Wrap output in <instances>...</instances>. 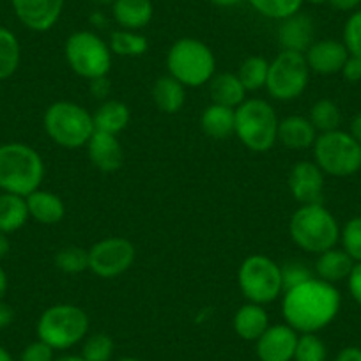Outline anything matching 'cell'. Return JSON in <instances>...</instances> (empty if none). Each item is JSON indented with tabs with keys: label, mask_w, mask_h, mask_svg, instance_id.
<instances>
[{
	"label": "cell",
	"mask_w": 361,
	"mask_h": 361,
	"mask_svg": "<svg viewBox=\"0 0 361 361\" xmlns=\"http://www.w3.org/2000/svg\"><path fill=\"white\" fill-rule=\"evenodd\" d=\"M340 303L342 298L338 289L315 276L301 286L283 290V319L298 333H317L335 321Z\"/></svg>",
	"instance_id": "1"
},
{
	"label": "cell",
	"mask_w": 361,
	"mask_h": 361,
	"mask_svg": "<svg viewBox=\"0 0 361 361\" xmlns=\"http://www.w3.org/2000/svg\"><path fill=\"white\" fill-rule=\"evenodd\" d=\"M44 177L43 158L30 145L11 144L0 145V190L29 197L39 190Z\"/></svg>",
	"instance_id": "2"
},
{
	"label": "cell",
	"mask_w": 361,
	"mask_h": 361,
	"mask_svg": "<svg viewBox=\"0 0 361 361\" xmlns=\"http://www.w3.org/2000/svg\"><path fill=\"white\" fill-rule=\"evenodd\" d=\"M289 234L294 245L319 255L335 248L340 239V227L322 204H305L290 218Z\"/></svg>",
	"instance_id": "3"
},
{
	"label": "cell",
	"mask_w": 361,
	"mask_h": 361,
	"mask_svg": "<svg viewBox=\"0 0 361 361\" xmlns=\"http://www.w3.org/2000/svg\"><path fill=\"white\" fill-rule=\"evenodd\" d=\"M166 68L169 75L185 87H202L214 76L216 59L204 41L183 37L170 47L166 54Z\"/></svg>",
	"instance_id": "4"
},
{
	"label": "cell",
	"mask_w": 361,
	"mask_h": 361,
	"mask_svg": "<svg viewBox=\"0 0 361 361\" xmlns=\"http://www.w3.org/2000/svg\"><path fill=\"white\" fill-rule=\"evenodd\" d=\"M279 116L266 99H245L235 109L234 135L253 152L269 151L279 140Z\"/></svg>",
	"instance_id": "5"
},
{
	"label": "cell",
	"mask_w": 361,
	"mask_h": 361,
	"mask_svg": "<svg viewBox=\"0 0 361 361\" xmlns=\"http://www.w3.org/2000/svg\"><path fill=\"white\" fill-rule=\"evenodd\" d=\"M43 123L51 142L66 149L83 147L96 131L92 114L73 102H57L48 106Z\"/></svg>",
	"instance_id": "6"
},
{
	"label": "cell",
	"mask_w": 361,
	"mask_h": 361,
	"mask_svg": "<svg viewBox=\"0 0 361 361\" xmlns=\"http://www.w3.org/2000/svg\"><path fill=\"white\" fill-rule=\"evenodd\" d=\"M89 315L71 303H59L47 308L37 321V336L54 350H64L85 338Z\"/></svg>",
	"instance_id": "7"
},
{
	"label": "cell",
	"mask_w": 361,
	"mask_h": 361,
	"mask_svg": "<svg viewBox=\"0 0 361 361\" xmlns=\"http://www.w3.org/2000/svg\"><path fill=\"white\" fill-rule=\"evenodd\" d=\"M238 283L250 303H273L283 293L282 266L260 253L250 255L239 266Z\"/></svg>",
	"instance_id": "8"
},
{
	"label": "cell",
	"mask_w": 361,
	"mask_h": 361,
	"mask_svg": "<svg viewBox=\"0 0 361 361\" xmlns=\"http://www.w3.org/2000/svg\"><path fill=\"white\" fill-rule=\"evenodd\" d=\"M64 55L69 68L85 80H96L109 75L112 68V50L96 32L78 30L66 39Z\"/></svg>",
	"instance_id": "9"
},
{
	"label": "cell",
	"mask_w": 361,
	"mask_h": 361,
	"mask_svg": "<svg viewBox=\"0 0 361 361\" xmlns=\"http://www.w3.org/2000/svg\"><path fill=\"white\" fill-rule=\"evenodd\" d=\"M314 158L328 176L347 177L361 169V144L347 131L319 133L314 144Z\"/></svg>",
	"instance_id": "10"
},
{
	"label": "cell",
	"mask_w": 361,
	"mask_h": 361,
	"mask_svg": "<svg viewBox=\"0 0 361 361\" xmlns=\"http://www.w3.org/2000/svg\"><path fill=\"white\" fill-rule=\"evenodd\" d=\"M310 78L305 54L282 50L269 62L266 89L271 98L279 102H293L305 92Z\"/></svg>",
	"instance_id": "11"
},
{
	"label": "cell",
	"mask_w": 361,
	"mask_h": 361,
	"mask_svg": "<svg viewBox=\"0 0 361 361\" xmlns=\"http://www.w3.org/2000/svg\"><path fill=\"white\" fill-rule=\"evenodd\" d=\"M135 246L126 238H105L89 248V271L99 279H116L133 266Z\"/></svg>",
	"instance_id": "12"
},
{
	"label": "cell",
	"mask_w": 361,
	"mask_h": 361,
	"mask_svg": "<svg viewBox=\"0 0 361 361\" xmlns=\"http://www.w3.org/2000/svg\"><path fill=\"white\" fill-rule=\"evenodd\" d=\"M289 190L301 206L322 204L324 172L319 169L315 161L294 163L289 172Z\"/></svg>",
	"instance_id": "13"
},
{
	"label": "cell",
	"mask_w": 361,
	"mask_h": 361,
	"mask_svg": "<svg viewBox=\"0 0 361 361\" xmlns=\"http://www.w3.org/2000/svg\"><path fill=\"white\" fill-rule=\"evenodd\" d=\"M15 15L27 29L47 32L59 22L64 0H11Z\"/></svg>",
	"instance_id": "14"
},
{
	"label": "cell",
	"mask_w": 361,
	"mask_h": 361,
	"mask_svg": "<svg viewBox=\"0 0 361 361\" xmlns=\"http://www.w3.org/2000/svg\"><path fill=\"white\" fill-rule=\"evenodd\" d=\"M298 336L289 324L269 326L257 340V356L260 361H293Z\"/></svg>",
	"instance_id": "15"
},
{
	"label": "cell",
	"mask_w": 361,
	"mask_h": 361,
	"mask_svg": "<svg viewBox=\"0 0 361 361\" xmlns=\"http://www.w3.org/2000/svg\"><path fill=\"white\" fill-rule=\"evenodd\" d=\"M87 156L90 163L99 172L112 173L123 166L124 163V149L121 145L117 135L94 131V135L87 142Z\"/></svg>",
	"instance_id": "16"
},
{
	"label": "cell",
	"mask_w": 361,
	"mask_h": 361,
	"mask_svg": "<svg viewBox=\"0 0 361 361\" xmlns=\"http://www.w3.org/2000/svg\"><path fill=\"white\" fill-rule=\"evenodd\" d=\"M347 57H349V51H347L345 44L335 39L314 41V44L305 54L308 69L317 73V75L340 73Z\"/></svg>",
	"instance_id": "17"
},
{
	"label": "cell",
	"mask_w": 361,
	"mask_h": 361,
	"mask_svg": "<svg viewBox=\"0 0 361 361\" xmlns=\"http://www.w3.org/2000/svg\"><path fill=\"white\" fill-rule=\"evenodd\" d=\"M314 41L315 27L310 16L296 13V15L282 20V25L279 27V43L282 50L307 54Z\"/></svg>",
	"instance_id": "18"
},
{
	"label": "cell",
	"mask_w": 361,
	"mask_h": 361,
	"mask_svg": "<svg viewBox=\"0 0 361 361\" xmlns=\"http://www.w3.org/2000/svg\"><path fill=\"white\" fill-rule=\"evenodd\" d=\"M112 15L117 25L124 30H140L152 20L154 8L151 0H116Z\"/></svg>",
	"instance_id": "19"
},
{
	"label": "cell",
	"mask_w": 361,
	"mask_h": 361,
	"mask_svg": "<svg viewBox=\"0 0 361 361\" xmlns=\"http://www.w3.org/2000/svg\"><path fill=\"white\" fill-rule=\"evenodd\" d=\"M317 130L310 123L308 117L289 116L280 121L279 124V140L289 149H308L314 147Z\"/></svg>",
	"instance_id": "20"
},
{
	"label": "cell",
	"mask_w": 361,
	"mask_h": 361,
	"mask_svg": "<svg viewBox=\"0 0 361 361\" xmlns=\"http://www.w3.org/2000/svg\"><path fill=\"white\" fill-rule=\"evenodd\" d=\"M269 328V315H267L264 305L246 303L235 312L234 315V331L238 336L248 342H257L262 333Z\"/></svg>",
	"instance_id": "21"
},
{
	"label": "cell",
	"mask_w": 361,
	"mask_h": 361,
	"mask_svg": "<svg viewBox=\"0 0 361 361\" xmlns=\"http://www.w3.org/2000/svg\"><path fill=\"white\" fill-rule=\"evenodd\" d=\"M354 264L356 262L343 250L331 248L319 253L317 260H315L314 273L319 280H324V282L335 286L336 282L349 279Z\"/></svg>",
	"instance_id": "22"
},
{
	"label": "cell",
	"mask_w": 361,
	"mask_h": 361,
	"mask_svg": "<svg viewBox=\"0 0 361 361\" xmlns=\"http://www.w3.org/2000/svg\"><path fill=\"white\" fill-rule=\"evenodd\" d=\"M25 200L29 207V216H32L39 224L55 225L66 216V206L61 197L47 190H36L29 197H25Z\"/></svg>",
	"instance_id": "23"
},
{
	"label": "cell",
	"mask_w": 361,
	"mask_h": 361,
	"mask_svg": "<svg viewBox=\"0 0 361 361\" xmlns=\"http://www.w3.org/2000/svg\"><path fill=\"white\" fill-rule=\"evenodd\" d=\"M246 92L238 73H220L209 80V96L216 105L238 109L246 99Z\"/></svg>",
	"instance_id": "24"
},
{
	"label": "cell",
	"mask_w": 361,
	"mask_h": 361,
	"mask_svg": "<svg viewBox=\"0 0 361 361\" xmlns=\"http://www.w3.org/2000/svg\"><path fill=\"white\" fill-rule=\"evenodd\" d=\"M200 128L207 137L214 140H225L232 137L235 130V109L211 103L200 116Z\"/></svg>",
	"instance_id": "25"
},
{
	"label": "cell",
	"mask_w": 361,
	"mask_h": 361,
	"mask_svg": "<svg viewBox=\"0 0 361 361\" xmlns=\"http://www.w3.org/2000/svg\"><path fill=\"white\" fill-rule=\"evenodd\" d=\"M130 119V109H128L126 103L119 102V99H109V102L102 103L92 114L94 130L110 135H119L121 131L126 130Z\"/></svg>",
	"instance_id": "26"
},
{
	"label": "cell",
	"mask_w": 361,
	"mask_h": 361,
	"mask_svg": "<svg viewBox=\"0 0 361 361\" xmlns=\"http://www.w3.org/2000/svg\"><path fill=\"white\" fill-rule=\"evenodd\" d=\"M152 102L163 114H177L186 102V87L173 76H159L152 85Z\"/></svg>",
	"instance_id": "27"
},
{
	"label": "cell",
	"mask_w": 361,
	"mask_h": 361,
	"mask_svg": "<svg viewBox=\"0 0 361 361\" xmlns=\"http://www.w3.org/2000/svg\"><path fill=\"white\" fill-rule=\"evenodd\" d=\"M29 220V207H27L25 197L15 195V193H2L0 195V232L9 234Z\"/></svg>",
	"instance_id": "28"
},
{
	"label": "cell",
	"mask_w": 361,
	"mask_h": 361,
	"mask_svg": "<svg viewBox=\"0 0 361 361\" xmlns=\"http://www.w3.org/2000/svg\"><path fill=\"white\" fill-rule=\"evenodd\" d=\"M112 54L121 57H140L147 51L149 41L144 34H138L137 30H114L110 34L109 43Z\"/></svg>",
	"instance_id": "29"
},
{
	"label": "cell",
	"mask_w": 361,
	"mask_h": 361,
	"mask_svg": "<svg viewBox=\"0 0 361 361\" xmlns=\"http://www.w3.org/2000/svg\"><path fill=\"white\" fill-rule=\"evenodd\" d=\"M20 43L15 34L6 27H0V80H6L16 73L20 66Z\"/></svg>",
	"instance_id": "30"
},
{
	"label": "cell",
	"mask_w": 361,
	"mask_h": 361,
	"mask_svg": "<svg viewBox=\"0 0 361 361\" xmlns=\"http://www.w3.org/2000/svg\"><path fill=\"white\" fill-rule=\"evenodd\" d=\"M310 123L317 130V133H328V131L338 130L342 123V114L338 105L331 99H319L310 109Z\"/></svg>",
	"instance_id": "31"
},
{
	"label": "cell",
	"mask_w": 361,
	"mask_h": 361,
	"mask_svg": "<svg viewBox=\"0 0 361 361\" xmlns=\"http://www.w3.org/2000/svg\"><path fill=\"white\" fill-rule=\"evenodd\" d=\"M267 71H269V61L260 55H252L239 66L238 76L246 90H259L266 87Z\"/></svg>",
	"instance_id": "32"
},
{
	"label": "cell",
	"mask_w": 361,
	"mask_h": 361,
	"mask_svg": "<svg viewBox=\"0 0 361 361\" xmlns=\"http://www.w3.org/2000/svg\"><path fill=\"white\" fill-rule=\"evenodd\" d=\"M259 15L271 20H286L300 13L303 0H248Z\"/></svg>",
	"instance_id": "33"
},
{
	"label": "cell",
	"mask_w": 361,
	"mask_h": 361,
	"mask_svg": "<svg viewBox=\"0 0 361 361\" xmlns=\"http://www.w3.org/2000/svg\"><path fill=\"white\" fill-rule=\"evenodd\" d=\"M55 266L66 275H78L89 269V250L80 246H64L55 255Z\"/></svg>",
	"instance_id": "34"
},
{
	"label": "cell",
	"mask_w": 361,
	"mask_h": 361,
	"mask_svg": "<svg viewBox=\"0 0 361 361\" xmlns=\"http://www.w3.org/2000/svg\"><path fill=\"white\" fill-rule=\"evenodd\" d=\"M328 349L326 343L315 333H301L298 336L294 361H326Z\"/></svg>",
	"instance_id": "35"
},
{
	"label": "cell",
	"mask_w": 361,
	"mask_h": 361,
	"mask_svg": "<svg viewBox=\"0 0 361 361\" xmlns=\"http://www.w3.org/2000/svg\"><path fill=\"white\" fill-rule=\"evenodd\" d=\"M114 354V340L106 333H94L85 340L82 357L85 361H110Z\"/></svg>",
	"instance_id": "36"
},
{
	"label": "cell",
	"mask_w": 361,
	"mask_h": 361,
	"mask_svg": "<svg viewBox=\"0 0 361 361\" xmlns=\"http://www.w3.org/2000/svg\"><path fill=\"white\" fill-rule=\"evenodd\" d=\"M340 239H342L343 252H345L354 262H361V216L350 218V220L343 225L342 232H340Z\"/></svg>",
	"instance_id": "37"
},
{
	"label": "cell",
	"mask_w": 361,
	"mask_h": 361,
	"mask_svg": "<svg viewBox=\"0 0 361 361\" xmlns=\"http://www.w3.org/2000/svg\"><path fill=\"white\" fill-rule=\"evenodd\" d=\"M282 279L283 290H287L290 287L301 286V283L315 279V273L312 269H308L307 264L300 262V260H294V262H287L282 266Z\"/></svg>",
	"instance_id": "38"
},
{
	"label": "cell",
	"mask_w": 361,
	"mask_h": 361,
	"mask_svg": "<svg viewBox=\"0 0 361 361\" xmlns=\"http://www.w3.org/2000/svg\"><path fill=\"white\" fill-rule=\"evenodd\" d=\"M343 44L349 55L361 59V9L353 13L343 27Z\"/></svg>",
	"instance_id": "39"
},
{
	"label": "cell",
	"mask_w": 361,
	"mask_h": 361,
	"mask_svg": "<svg viewBox=\"0 0 361 361\" xmlns=\"http://www.w3.org/2000/svg\"><path fill=\"white\" fill-rule=\"evenodd\" d=\"M54 349H51L48 343H44L43 340H37V342L29 343V345L23 349L20 361H54Z\"/></svg>",
	"instance_id": "40"
},
{
	"label": "cell",
	"mask_w": 361,
	"mask_h": 361,
	"mask_svg": "<svg viewBox=\"0 0 361 361\" xmlns=\"http://www.w3.org/2000/svg\"><path fill=\"white\" fill-rule=\"evenodd\" d=\"M340 73H342L343 78H345L349 83L361 82V59L354 57V55H349Z\"/></svg>",
	"instance_id": "41"
},
{
	"label": "cell",
	"mask_w": 361,
	"mask_h": 361,
	"mask_svg": "<svg viewBox=\"0 0 361 361\" xmlns=\"http://www.w3.org/2000/svg\"><path fill=\"white\" fill-rule=\"evenodd\" d=\"M347 282H349L350 296H353V300L361 307V262L354 264V267H353V271H350V275H349V279H347Z\"/></svg>",
	"instance_id": "42"
},
{
	"label": "cell",
	"mask_w": 361,
	"mask_h": 361,
	"mask_svg": "<svg viewBox=\"0 0 361 361\" xmlns=\"http://www.w3.org/2000/svg\"><path fill=\"white\" fill-rule=\"evenodd\" d=\"M89 89H90V94L94 96V98L103 99V98H106V96H109L110 82L106 80V76H102V78H96V80H90Z\"/></svg>",
	"instance_id": "43"
},
{
	"label": "cell",
	"mask_w": 361,
	"mask_h": 361,
	"mask_svg": "<svg viewBox=\"0 0 361 361\" xmlns=\"http://www.w3.org/2000/svg\"><path fill=\"white\" fill-rule=\"evenodd\" d=\"M13 319H15V310L11 308V305L0 301V329L8 328Z\"/></svg>",
	"instance_id": "44"
},
{
	"label": "cell",
	"mask_w": 361,
	"mask_h": 361,
	"mask_svg": "<svg viewBox=\"0 0 361 361\" xmlns=\"http://www.w3.org/2000/svg\"><path fill=\"white\" fill-rule=\"evenodd\" d=\"M335 361H361V349L360 347H345L340 350Z\"/></svg>",
	"instance_id": "45"
},
{
	"label": "cell",
	"mask_w": 361,
	"mask_h": 361,
	"mask_svg": "<svg viewBox=\"0 0 361 361\" xmlns=\"http://www.w3.org/2000/svg\"><path fill=\"white\" fill-rule=\"evenodd\" d=\"M328 2L336 11H354L361 4V0H328Z\"/></svg>",
	"instance_id": "46"
},
{
	"label": "cell",
	"mask_w": 361,
	"mask_h": 361,
	"mask_svg": "<svg viewBox=\"0 0 361 361\" xmlns=\"http://www.w3.org/2000/svg\"><path fill=\"white\" fill-rule=\"evenodd\" d=\"M350 135L361 144V112L357 114L353 119V123H350Z\"/></svg>",
	"instance_id": "47"
},
{
	"label": "cell",
	"mask_w": 361,
	"mask_h": 361,
	"mask_svg": "<svg viewBox=\"0 0 361 361\" xmlns=\"http://www.w3.org/2000/svg\"><path fill=\"white\" fill-rule=\"evenodd\" d=\"M90 23H92L94 27H99V29H102V27L106 25V16L99 11L92 13V15H90Z\"/></svg>",
	"instance_id": "48"
},
{
	"label": "cell",
	"mask_w": 361,
	"mask_h": 361,
	"mask_svg": "<svg viewBox=\"0 0 361 361\" xmlns=\"http://www.w3.org/2000/svg\"><path fill=\"white\" fill-rule=\"evenodd\" d=\"M9 248H11V245H9V239L6 238L4 232H0V259H4V257L8 255Z\"/></svg>",
	"instance_id": "49"
},
{
	"label": "cell",
	"mask_w": 361,
	"mask_h": 361,
	"mask_svg": "<svg viewBox=\"0 0 361 361\" xmlns=\"http://www.w3.org/2000/svg\"><path fill=\"white\" fill-rule=\"evenodd\" d=\"M6 290H8V275H6V271L0 267V301L4 298Z\"/></svg>",
	"instance_id": "50"
},
{
	"label": "cell",
	"mask_w": 361,
	"mask_h": 361,
	"mask_svg": "<svg viewBox=\"0 0 361 361\" xmlns=\"http://www.w3.org/2000/svg\"><path fill=\"white\" fill-rule=\"evenodd\" d=\"M209 2H213L218 8H232V6L241 4L243 0H209Z\"/></svg>",
	"instance_id": "51"
},
{
	"label": "cell",
	"mask_w": 361,
	"mask_h": 361,
	"mask_svg": "<svg viewBox=\"0 0 361 361\" xmlns=\"http://www.w3.org/2000/svg\"><path fill=\"white\" fill-rule=\"evenodd\" d=\"M54 361H85L82 356H76V354H68V356L55 357Z\"/></svg>",
	"instance_id": "52"
},
{
	"label": "cell",
	"mask_w": 361,
	"mask_h": 361,
	"mask_svg": "<svg viewBox=\"0 0 361 361\" xmlns=\"http://www.w3.org/2000/svg\"><path fill=\"white\" fill-rule=\"evenodd\" d=\"M0 361H15V360H13V356L4 349V347H0Z\"/></svg>",
	"instance_id": "53"
},
{
	"label": "cell",
	"mask_w": 361,
	"mask_h": 361,
	"mask_svg": "<svg viewBox=\"0 0 361 361\" xmlns=\"http://www.w3.org/2000/svg\"><path fill=\"white\" fill-rule=\"evenodd\" d=\"M90 2H94L98 6H112L116 0H90Z\"/></svg>",
	"instance_id": "54"
},
{
	"label": "cell",
	"mask_w": 361,
	"mask_h": 361,
	"mask_svg": "<svg viewBox=\"0 0 361 361\" xmlns=\"http://www.w3.org/2000/svg\"><path fill=\"white\" fill-rule=\"evenodd\" d=\"M117 361H138V360H137V357L126 356V357H121V360H117Z\"/></svg>",
	"instance_id": "55"
},
{
	"label": "cell",
	"mask_w": 361,
	"mask_h": 361,
	"mask_svg": "<svg viewBox=\"0 0 361 361\" xmlns=\"http://www.w3.org/2000/svg\"><path fill=\"white\" fill-rule=\"evenodd\" d=\"M308 2H312V4H324L328 0H308Z\"/></svg>",
	"instance_id": "56"
}]
</instances>
